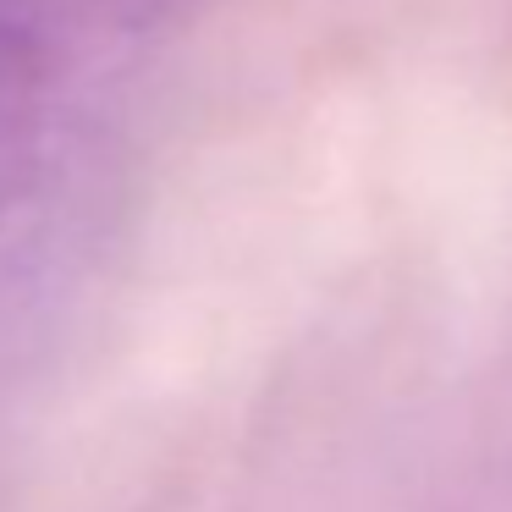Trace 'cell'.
Returning <instances> with one entry per match:
<instances>
[{
  "label": "cell",
  "instance_id": "1",
  "mask_svg": "<svg viewBox=\"0 0 512 512\" xmlns=\"http://www.w3.org/2000/svg\"><path fill=\"white\" fill-rule=\"evenodd\" d=\"M193 0H0V221L45 182L94 100Z\"/></svg>",
  "mask_w": 512,
  "mask_h": 512
}]
</instances>
